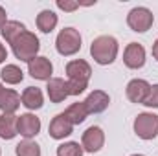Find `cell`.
<instances>
[{
	"mask_svg": "<svg viewBox=\"0 0 158 156\" xmlns=\"http://www.w3.org/2000/svg\"><path fill=\"white\" fill-rule=\"evenodd\" d=\"M92 76V68L86 61L76 59L66 64V81L70 88V96H79L88 88V79Z\"/></svg>",
	"mask_w": 158,
	"mask_h": 156,
	"instance_id": "6da1fadb",
	"label": "cell"
},
{
	"mask_svg": "<svg viewBox=\"0 0 158 156\" xmlns=\"http://www.w3.org/2000/svg\"><path fill=\"white\" fill-rule=\"evenodd\" d=\"M118 50H119L118 40L112 35H99L90 44V55L101 66L112 64L116 61V57H118Z\"/></svg>",
	"mask_w": 158,
	"mask_h": 156,
	"instance_id": "7a4b0ae2",
	"label": "cell"
},
{
	"mask_svg": "<svg viewBox=\"0 0 158 156\" xmlns=\"http://www.w3.org/2000/svg\"><path fill=\"white\" fill-rule=\"evenodd\" d=\"M11 50H13V53H15V57H17L19 61L30 63L31 59L37 57V53H39V50H40L39 37H37L35 33H31V31L26 30L22 35H19L17 39L13 40Z\"/></svg>",
	"mask_w": 158,
	"mask_h": 156,
	"instance_id": "3957f363",
	"label": "cell"
},
{
	"mask_svg": "<svg viewBox=\"0 0 158 156\" xmlns=\"http://www.w3.org/2000/svg\"><path fill=\"white\" fill-rule=\"evenodd\" d=\"M55 48L61 55L70 57L81 50V35L76 28H63L55 39Z\"/></svg>",
	"mask_w": 158,
	"mask_h": 156,
	"instance_id": "277c9868",
	"label": "cell"
},
{
	"mask_svg": "<svg viewBox=\"0 0 158 156\" xmlns=\"http://www.w3.org/2000/svg\"><path fill=\"white\" fill-rule=\"evenodd\" d=\"M153 22H155V15L147 7H132L127 15V24L136 33H145L147 30L153 28Z\"/></svg>",
	"mask_w": 158,
	"mask_h": 156,
	"instance_id": "5b68a950",
	"label": "cell"
},
{
	"mask_svg": "<svg viewBox=\"0 0 158 156\" xmlns=\"http://www.w3.org/2000/svg\"><path fill=\"white\" fill-rule=\"evenodd\" d=\"M134 132L142 140H155L158 136V116L153 112H142L134 119Z\"/></svg>",
	"mask_w": 158,
	"mask_h": 156,
	"instance_id": "8992f818",
	"label": "cell"
},
{
	"mask_svg": "<svg viewBox=\"0 0 158 156\" xmlns=\"http://www.w3.org/2000/svg\"><path fill=\"white\" fill-rule=\"evenodd\" d=\"M105 145V132L101 127H88L85 132H83V138H81V147L83 151L86 153H98L101 151V147Z\"/></svg>",
	"mask_w": 158,
	"mask_h": 156,
	"instance_id": "52a82bcc",
	"label": "cell"
},
{
	"mask_svg": "<svg viewBox=\"0 0 158 156\" xmlns=\"http://www.w3.org/2000/svg\"><path fill=\"white\" fill-rule=\"evenodd\" d=\"M17 132L26 138V140H31L35 138L40 132V119L31 112H26V114H20L17 119Z\"/></svg>",
	"mask_w": 158,
	"mask_h": 156,
	"instance_id": "ba28073f",
	"label": "cell"
},
{
	"mask_svg": "<svg viewBox=\"0 0 158 156\" xmlns=\"http://www.w3.org/2000/svg\"><path fill=\"white\" fill-rule=\"evenodd\" d=\"M28 72L33 79H39V81H50L52 74H53V64L48 57H42L37 55L35 59H31L28 63Z\"/></svg>",
	"mask_w": 158,
	"mask_h": 156,
	"instance_id": "9c48e42d",
	"label": "cell"
},
{
	"mask_svg": "<svg viewBox=\"0 0 158 156\" xmlns=\"http://www.w3.org/2000/svg\"><path fill=\"white\" fill-rule=\"evenodd\" d=\"M123 63L127 68L131 70H138L145 64V48L138 42H131L127 44L125 51H123Z\"/></svg>",
	"mask_w": 158,
	"mask_h": 156,
	"instance_id": "30bf717a",
	"label": "cell"
},
{
	"mask_svg": "<svg viewBox=\"0 0 158 156\" xmlns=\"http://www.w3.org/2000/svg\"><path fill=\"white\" fill-rule=\"evenodd\" d=\"M149 90H151V84L145 79H132V81H129L125 92H127V97L131 103L143 105L145 97L149 96Z\"/></svg>",
	"mask_w": 158,
	"mask_h": 156,
	"instance_id": "8fae6325",
	"label": "cell"
},
{
	"mask_svg": "<svg viewBox=\"0 0 158 156\" xmlns=\"http://www.w3.org/2000/svg\"><path fill=\"white\" fill-rule=\"evenodd\" d=\"M72 130H74V125L70 123V119L66 117L64 112H61L53 117L50 121V129H48V132L53 140H64L66 136L72 134Z\"/></svg>",
	"mask_w": 158,
	"mask_h": 156,
	"instance_id": "7c38bea8",
	"label": "cell"
},
{
	"mask_svg": "<svg viewBox=\"0 0 158 156\" xmlns=\"http://www.w3.org/2000/svg\"><path fill=\"white\" fill-rule=\"evenodd\" d=\"M46 92L52 103H61L70 96V88H68V81L63 77H52L46 84Z\"/></svg>",
	"mask_w": 158,
	"mask_h": 156,
	"instance_id": "4fadbf2b",
	"label": "cell"
},
{
	"mask_svg": "<svg viewBox=\"0 0 158 156\" xmlns=\"http://www.w3.org/2000/svg\"><path fill=\"white\" fill-rule=\"evenodd\" d=\"M109 103H110V97H109V94L103 92V90H94V92H90L88 97L85 99V105H86L88 114H101L103 110H107Z\"/></svg>",
	"mask_w": 158,
	"mask_h": 156,
	"instance_id": "5bb4252c",
	"label": "cell"
},
{
	"mask_svg": "<svg viewBox=\"0 0 158 156\" xmlns=\"http://www.w3.org/2000/svg\"><path fill=\"white\" fill-rule=\"evenodd\" d=\"M20 105H22V101H20L19 92H15L13 88H4V92L0 94V110H2V114H15Z\"/></svg>",
	"mask_w": 158,
	"mask_h": 156,
	"instance_id": "9a60e30c",
	"label": "cell"
},
{
	"mask_svg": "<svg viewBox=\"0 0 158 156\" xmlns=\"http://www.w3.org/2000/svg\"><path fill=\"white\" fill-rule=\"evenodd\" d=\"M20 101H22V105L28 110H39L40 107L44 105V96H42L40 88H37V86H28V88H24V92L20 96Z\"/></svg>",
	"mask_w": 158,
	"mask_h": 156,
	"instance_id": "2e32d148",
	"label": "cell"
},
{
	"mask_svg": "<svg viewBox=\"0 0 158 156\" xmlns=\"http://www.w3.org/2000/svg\"><path fill=\"white\" fill-rule=\"evenodd\" d=\"M17 119L19 116L15 114H2L0 116V138L2 140H13L17 132Z\"/></svg>",
	"mask_w": 158,
	"mask_h": 156,
	"instance_id": "e0dca14e",
	"label": "cell"
},
{
	"mask_svg": "<svg viewBox=\"0 0 158 156\" xmlns=\"http://www.w3.org/2000/svg\"><path fill=\"white\" fill-rule=\"evenodd\" d=\"M57 22H59V18H57V15L52 9H42L37 15V28L42 33H52L55 30Z\"/></svg>",
	"mask_w": 158,
	"mask_h": 156,
	"instance_id": "ac0fdd59",
	"label": "cell"
},
{
	"mask_svg": "<svg viewBox=\"0 0 158 156\" xmlns=\"http://www.w3.org/2000/svg\"><path fill=\"white\" fill-rule=\"evenodd\" d=\"M24 31H26V26L22 22H19V20H7L2 26V30H0L2 37H4V40L7 44H13V40L17 39L19 35H22Z\"/></svg>",
	"mask_w": 158,
	"mask_h": 156,
	"instance_id": "d6986e66",
	"label": "cell"
},
{
	"mask_svg": "<svg viewBox=\"0 0 158 156\" xmlns=\"http://www.w3.org/2000/svg\"><path fill=\"white\" fill-rule=\"evenodd\" d=\"M64 114H66V117L70 119L72 125H79V123H83V121L86 119L88 110H86L85 101H77V103H72V105L64 110Z\"/></svg>",
	"mask_w": 158,
	"mask_h": 156,
	"instance_id": "ffe728a7",
	"label": "cell"
},
{
	"mask_svg": "<svg viewBox=\"0 0 158 156\" xmlns=\"http://www.w3.org/2000/svg\"><path fill=\"white\" fill-rule=\"evenodd\" d=\"M0 77H2L4 83H7V84H19L24 79V72L17 64H6L2 68V72H0Z\"/></svg>",
	"mask_w": 158,
	"mask_h": 156,
	"instance_id": "44dd1931",
	"label": "cell"
},
{
	"mask_svg": "<svg viewBox=\"0 0 158 156\" xmlns=\"http://www.w3.org/2000/svg\"><path fill=\"white\" fill-rule=\"evenodd\" d=\"M15 154L17 156H40V147L31 142V140H24L15 147Z\"/></svg>",
	"mask_w": 158,
	"mask_h": 156,
	"instance_id": "7402d4cb",
	"label": "cell"
},
{
	"mask_svg": "<svg viewBox=\"0 0 158 156\" xmlns=\"http://www.w3.org/2000/svg\"><path fill=\"white\" fill-rule=\"evenodd\" d=\"M83 147L77 142H66L57 147V156H83Z\"/></svg>",
	"mask_w": 158,
	"mask_h": 156,
	"instance_id": "603a6c76",
	"label": "cell"
},
{
	"mask_svg": "<svg viewBox=\"0 0 158 156\" xmlns=\"http://www.w3.org/2000/svg\"><path fill=\"white\" fill-rule=\"evenodd\" d=\"M143 105H145V107H149V109H158V84H151L149 96L145 97Z\"/></svg>",
	"mask_w": 158,
	"mask_h": 156,
	"instance_id": "cb8c5ba5",
	"label": "cell"
},
{
	"mask_svg": "<svg viewBox=\"0 0 158 156\" xmlns=\"http://www.w3.org/2000/svg\"><path fill=\"white\" fill-rule=\"evenodd\" d=\"M79 6V2H70V0H57V7L63 11H76Z\"/></svg>",
	"mask_w": 158,
	"mask_h": 156,
	"instance_id": "d4e9b609",
	"label": "cell"
},
{
	"mask_svg": "<svg viewBox=\"0 0 158 156\" xmlns=\"http://www.w3.org/2000/svg\"><path fill=\"white\" fill-rule=\"evenodd\" d=\"M7 22V15H6V9L0 6V30H2V26Z\"/></svg>",
	"mask_w": 158,
	"mask_h": 156,
	"instance_id": "484cf974",
	"label": "cell"
},
{
	"mask_svg": "<svg viewBox=\"0 0 158 156\" xmlns=\"http://www.w3.org/2000/svg\"><path fill=\"white\" fill-rule=\"evenodd\" d=\"M6 59H7V50H6V46L0 42V64H2Z\"/></svg>",
	"mask_w": 158,
	"mask_h": 156,
	"instance_id": "4316f807",
	"label": "cell"
},
{
	"mask_svg": "<svg viewBox=\"0 0 158 156\" xmlns=\"http://www.w3.org/2000/svg\"><path fill=\"white\" fill-rule=\"evenodd\" d=\"M153 57L158 61V39L155 40V44H153Z\"/></svg>",
	"mask_w": 158,
	"mask_h": 156,
	"instance_id": "83f0119b",
	"label": "cell"
},
{
	"mask_svg": "<svg viewBox=\"0 0 158 156\" xmlns=\"http://www.w3.org/2000/svg\"><path fill=\"white\" fill-rule=\"evenodd\" d=\"M2 92H4V86H2V83H0V94H2Z\"/></svg>",
	"mask_w": 158,
	"mask_h": 156,
	"instance_id": "f1b7e54d",
	"label": "cell"
},
{
	"mask_svg": "<svg viewBox=\"0 0 158 156\" xmlns=\"http://www.w3.org/2000/svg\"><path fill=\"white\" fill-rule=\"evenodd\" d=\"M131 156H143V154H131Z\"/></svg>",
	"mask_w": 158,
	"mask_h": 156,
	"instance_id": "f546056e",
	"label": "cell"
},
{
	"mask_svg": "<svg viewBox=\"0 0 158 156\" xmlns=\"http://www.w3.org/2000/svg\"><path fill=\"white\" fill-rule=\"evenodd\" d=\"M0 154H2V151H0Z\"/></svg>",
	"mask_w": 158,
	"mask_h": 156,
	"instance_id": "4dcf8cb0",
	"label": "cell"
}]
</instances>
